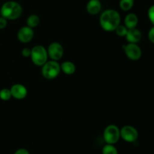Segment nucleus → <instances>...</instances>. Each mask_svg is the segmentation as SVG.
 <instances>
[{"mask_svg": "<svg viewBox=\"0 0 154 154\" xmlns=\"http://www.w3.org/2000/svg\"><path fill=\"white\" fill-rule=\"evenodd\" d=\"M47 52H48V57H51L52 60L58 61L63 57V54H64V49L61 44L58 43V42H53L48 46Z\"/></svg>", "mask_w": 154, "mask_h": 154, "instance_id": "7", "label": "nucleus"}, {"mask_svg": "<svg viewBox=\"0 0 154 154\" xmlns=\"http://www.w3.org/2000/svg\"><path fill=\"white\" fill-rule=\"evenodd\" d=\"M125 26L127 29L135 28L138 23V18L136 14L133 13H130L126 15L125 17Z\"/></svg>", "mask_w": 154, "mask_h": 154, "instance_id": "13", "label": "nucleus"}, {"mask_svg": "<svg viewBox=\"0 0 154 154\" xmlns=\"http://www.w3.org/2000/svg\"><path fill=\"white\" fill-rule=\"evenodd\" d=\"M0 15H1V14H0Z\"/></svg>", "mask_w": 154, "mask_h": 154, "instance_id": "25", "label": "nucleus"}, {"mask_svg": "<svg viewBox=\"0 0 154 154\" xmlns=\"http://www.w3.org/2000/svg\"><path fill=\"white\" fill-rule=\"evenodd\" d=\"M148 18L152 24L154 23V6L152 5L148 10Z\"/></svg>", "mask_w": 154, "mask_h": 154, "instance_id": "20", "label": "nucleus"}, {"mask_svg": "<svg viewBox=\"0 0 154 154\" xmlns=\"http://www.w3.org/2000/svg\"><path fill=\"white\" fill-rule=\"evenodd\" d=\"M120 138H123L126 142H135L138 137V132L135 127L132 126H125L120 129Z\"/></svg>", "mask_w": 154, "mask_h": 154, "instance_id": "6", "label": "nucleus"}, {"mask_svg": "<svg viewBox=\"0 0 154 154\" xmlns=\"http://www.w3.org/2000/svg\"><path fill=\"white\" fill-rule=\"evenodd\" d=\"M34 37V31L30 27L26 26L21 27L17 32V38L22 43H29Z\"/></svg>", "mask_w": 154, "mask_h": 154, "instance_id": "9", "label": "nucleus"}, {"mask_svg": "<svg viewBox=\"0 0 154 154\" xmlns=\"http://www.w3.org/2000/svg\"><path fill=\"white\" fill-rule=\"evenodd\" d=\"M21 54L24 57H30V54H31V49L28 48H25L22 50L21 51Z\"/></svg>", "mask_w": 154, "mask_h": 154, "instance_id": "22", "label": "nucleus"}, {"mask_svg": "<svg viewBox=\"0 0 154 154\" xmlns=\"http://www.w3.org/2000/svg\"><path fill=\"white\" fill-rule=\"evenodd\" d=\"M60 69L66 75H71L75 72V71H76V66H75V65L72 62L66 61L63 62L60 65Z\"/></svg>", "mask_w": 154, "mask_h": 154, "instance_id": "14", "label": "nucleus"}, {"mask_svg": "<svg viewBox=\"0 0 154 154\" xmlns=\"http://www.w3.org/2000/svg\"><path fill=\"white\" fill-rule=\"evenodd\" d=\"M103 138L107 144H116L120 138V129L115 125H109L104 130Z\"/></svg>", "mask_w": 154, "mask_h": 154, "instance_id": "5", "label": "nucleus"}, {"mask_svg": "<svg viewBox=\"0 0 154 154\" xmlns=\"http://www.w3.org/2000/svg\"><path fill=\"white\" fill-rule=\"evenodd\" d=\"M102 154H118V151L114 144H107L102 148Z\"/></svg>", "mask_w": 154, "mask_h": 154, "instance_id": "17", "label": "nucleus"}, {"mask_svg": "<svg viewBox=\"0 0 154 154\" xmlns=\"http://www.w3.org/2000/svg\"><path fill=\"white\" fill-rule=\"evenodd\" d=\"M11 98V90L8 88H4L0 90V99L3 101H8Z\"/></svg>", "mask_w": 154, "mask_h": 154, "instance_id": "18", "label": "nucleus"}, {"mask_svg": "<svg viewBox=\"0 0 154 154\" xmlns=\"http://www.w3.org/2000/svg\"><path fill=\"white\" fill-rule=\"evenodd\" d=\"M87 11L91 15H96L100 12L102 9V3L99 0H90L87 2Z\"/></svg>", "mask_w": 154, "mask_h": 154, "instance_id": "12", "label": "nucleus"}, {"mask_svg": "<svg viewBox=\"0 0 154 154\" xmlns=\"http://www.w3.org/2000/svg\"><path fill=\"white\" fill-rule=\"evenodd\" d=\"M12 97L17 99H23L27 96V90L20 84H14L10 89Z\"/></svg>", "mask_w": 154, "mask_h": 154, "instance_id": "10", "label": "nucleus"}, {"mask_svg": "<svg viewBox=\"0 0 154 154\" xmlns=\"http://www.w3.org/2000/svg\"><path fill=\"white\" fill-rule=\"evenodd\" d=\"M40 23V18L36 14H31L26 20L27 26L33 29Z\"/></svg>", "mask_w": 154, "mask_h": 154, "instance_id": "15", "label": "nucleus"}, {"mask_svg": "<svg viewBox=\"0 0 154 154\" xmlns=\"http://www.w3.org/2000/svg\"><path fill=\"white\" fill-rule=\"evenodd\" d=\"M134 5V0H120V8L125 11L130 10Z\"/></svg>", "mask_w": 154, "mask_h": 154, "instance_id": "16", "label": "nucleus"}, {"mask_svg": "<svg viewBox=\"0 0 154 154\" xmlns=\"http://www.w3.org/2000/svg\"><path fill=\"white\" fill-rule=\"evenodd\" d=\"M121 18L118 11L114 9H108L103 11L99 18L101 27L106 32H112L120 24Z\"/></svg>", "mask_w": 154, "mask_h": 154, "instance_id": "1", "label": "nucleus"}, {"mask_svg": "<svg viewBox=\"0 0 154 154\" xmlns=\"http://www.w3.org/2000/svg\"><path fill=\"white\" fill-rule=\"evenodd\" d=\"M7 19L3 17H0V29H3L7 26Z\"/></svg>", "mask_w": 154, "mask_h": 154, "instance_id": "21", "label": "nucleus"}, {"mask_svg": "<svg viewBox=\"0 0 154 154\" xmlns=\"http://www.w3.org/2000/svg\"><path fill=\"white\" fill-rule=\"evenodd\" d=\"M60 65L55 60L47 61L42 66V74L46 79H54L60 75Z\"/></svg>", "mask_w": 154, "mask_h": 154, "instance_id": "3", "label": "nucleus"}, {"mask_svg": "<svg viewBox=\"0 0 154 154\" xmlns=\"http://www.w3.org/2000/svg\"><path fill=\"white\" fill-rule=\"evenodd\" d=\"M30 57L35 66H42L48 61V55L47 50L42 45H36L31 49Z\"/></svg>", "mask_w": 154, "mask_h": 154, "instance_id": "4", "label": "nucleus"}, {"mask_svg": "<svg viewBox=\"0 0 154 154\" xmlns=\"http://www.w3.org/2000/svg\"><path fill=\"white\" fill-rule=\"evenodd\" d=\"M124 48L125 54H126V57L131 60H133V61H136L138 60L141 57V48H139L137 44H133V43H129L126 46H123Z\"/></svg>", "mask_w": 154, "mask_h": 154, "instance_id": "8", "label": "nucleus"}, {"mask_svg": "<svg viewBox=\"0 0 154 154\" xmlns=\"http://www.w3.org/2000/svg\"><path fill=\"white\" fill-rule=\"evenodd\" d=\"M23 13L22 6L14 1H8L2 5L0 10L2 17L7 20H16Z\"/></svg>", "mask_w": 154, "mask_h": 154, "instance_id": "2", "label": "nucleus"}, {"mask_svg": "<svg viewBox=\"0 0 154 154\" xmlns=\"http://www.w3.org/2000/svg\"><path fill=\"white\" fill-rule=\"evenodd\" d=\"M125 37L129 43L137 44L141 41V33L140 30H138L136 28L128 29L127 33H126Z\"/></svg>", "mask_w": 154, "mask_h": 154, "instance_id": "11", "label": "nucleus"}, {"mask_svg": "<svg viewBox=\"0 0 154 154\" xmlns=\"http://www.w3.org/2000/svg\"><path fill=\"white\" fill-rule=\"evenodd\" d=\"M148 38L151 43H154V27H152L148 33Z\"/></svg>", "mask_w": 154, "mask_h": 154, "instance_id": "23", "label": "nucleus"}, {"mask_svg": "<svg viewBox=\"0 0 154 154\" xmlns=\"http://www.w3.org/2000/svg\"><path fill=\"white\" fill-rule=\"evenodd\" d=\"M14 154H29V152L26 149L20 148L19 149V150H17Z\"/></svg>", "mask_w": 154, "mask_h": 154, "instance_id": "24", "label": "nucleus"}, {"mask_svg": "<svg viewBox=\"0 0 154 154\" xmlns=\"http://www.w3.org/2000/svg\"><path fill=\"white\" fill-rule=\"evenodd\" d=\"M114 31H115L116 34L118 36H120V37H124V36H126V33H127L128 29L126 28L125 26L120 25H120L115 29Z\"/></svg>", "mask_w": 154, "mask_h": 154, "instance_id": "19", "label": "nucleus"}]
</instances>
